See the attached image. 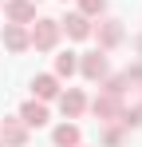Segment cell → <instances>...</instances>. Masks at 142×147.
<instances>
[{
	"label": "cell",
	"mask_w": 142,
	"mask_h": 147,
	"mask_svg": "<svg viewBox=\"0 0 142 147\" xmlns=\"http://www.w3.org/2000/svg\"><path fill=\"white\" fill-rule=\"evenodd\" d=\"M51 40H55V28H51V20H44V28H40V32H36V44H51Z\"/></svg>",
	"instance_id": "6da1fadb"
},
{
	"label": "cell",
	"mask_w": 142,
	"mask_h": 147,
	"mask_svg": "<svg viewBox=\"0 0 142 147\" xmlns=\"http://www.w3.org/2000/svg\"><path fill=\"white\" fill-rule=\"evenodd\" d=\"M24 119L28 123H44V107H24Z\"/></svg>",
	"instance_id": "7a4b0ae2"
},
{
	"label": "cell",
	"mask_w": 142,
	"mask_h": 147,
	"mask_svg": "<svg viewBox=\"0 0 142 147\" xmlns=\"http://www.w3.org/2000/svg\"><path fill=\"white\" fill-rule=\"evenodd\" d=\"M36 92H40V96H51V92H55V84L44 76V80H36Z\"/></svg>",
	"instance_id": "3957f363"
},
{
	"label": "cell",
	"mask_w": 142,
	"mask_h": 147,
	"mask_svg": "<svg viewBox=\"0 0 142 147\" xmlns=\"http://www.w3.org/2000/svg\"><path fill=\"white\" fill-rule=\"evenodd\" d=\"M55 139H59L63 147H67V143H75V127H59V135H55Z\"/></svg>",
	"instance_id": "277c9868"
},
{
	"label": "cell",
	"mask_w": 142,
	"mask_h": 147,
	"mask_svg": "<svg viewBox=\"0 0 142 147\" xmlns=\"http://www.w3.org/2000/svg\"><path fill=\"white\" fill-rule=\"evenodd\" d=\"M67 24H71V36H83V32H87V24H83L79 16H75V20H67Z\"/></svg>",
	"instance_id": "5b68a950"
},
{
	"label": "cell",
	"mask_w": 142,
	"mask_h": 147,
	"mask_svg": "<svg viewBox=\"0 0 142 147\" xmlns=\"http://www.w3.org/2000/svg\"><path fill=\"white\" fill-rule=\"evenodd\" d=\"M63 107H67V111H79V107H83V99H79V96H67V99H63Z\"/></svg>",
	"instance_id": "8992f818"
}]
</instances>
